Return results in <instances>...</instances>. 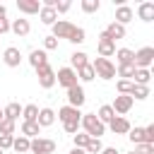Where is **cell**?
I'll return each mask as SVG.
<instances>
[{"label": "cell", "instance_id": "26", "mask_svg": "<svg viewBox=\"0 0 154 154\" xmlns=\"http://www.w3.org/2000/svg\"><path fill=\"white\" fill-rule=\"evenodd\" d=\"M36 116H38V106H36V103L22 106V118H24V123H36Z\"/></svg>", "mask_w": 154, "mask_h": 154}, {"label": "cell", "instance_id": "37", "mask_svg": "<svg viewBox=\"0 0 154 154\" xmlns=\"http://www.w3.org/2000/svg\"><path fill=\"white\" fill-rule=\"evenodd\" d=\"M130 96H132V99H140V101H142V99H147V96H149V87L135 84V87H132V94H130Z\"/></svg>", "mask_w": 154, "mask_h": 154}, {"label": "cell", "instance_id": "22", "mask_svg": "<svg viewBox=\"0 0 154 154\" xmlns=\"http://www.w3.org/2000/svg\"><path fill=\"white\" fill-rule=\"evenodd\" d=\"M38 17H41V22H43V24H48V26H53V24L58 22V14H55V10H53V7H46V5H41V10H38Z\"/></svg>", "mask_w": 154, "mask_h": 154}, {"label": "cell", "instance_id": "23", "mask_svg": "<svg viewBox=\"0 0 154 154\" xmlns=\"http://www.w3.org/2000/svg\"><path fill=\"white\" fill-rule=\"evenodd\" d=\"M116 60H118V65H132V58H135V51H130V48H116Z\"/></svg>", "mask_w": 154, "mask_h": 154}, {"label": "cell", "instance_id": "39", "mask_svg": "<svg viewBox=\"0 0 154 154\" xmlns=\"http://www.w3.org/2000/svg\"><path fill=\"white\" fill-rule=\"evenodd\" d=\"M70 7H72L70 0H55V7H53V10H55V14H63V12H67Z\"/></svg>", "mask_w": 154, "mask_h": 154}, {"label": "cell", "instance_id": "36", "mask_svg": "<svg viewBox=\"0 0 154 154\" xmlns=\"http://www.w3.org/2000/svg\"><path fill=\"white\" fill-rule=\"evenodd\" d=\"M116 87H118V94H125V96H130L135 84H132L130 79H118V84H116Z\"/></svg>", "mask_w": 154, "mask_h": 154}, {"label": "cell", "instance_id": "5", "mask_svg": "<svg viewBox=\"0 0 154 154\" xmlns=\"http://www.w3.org/2000/svg\"><path fill=\"white\" fill-rule=\"evenodd\" d=\"M91 67H94V75L101 77V79H113L116 77V65L108 58H96L91 63Z\"/></svg>", "mask_w": 154, "mask_h": 154}, {"label": "cell", "instance_id": "19", "mask_svg": "<svg viewBox=\"0 0 154 154\" xmlns=\"http://www.w3.org/2000/svg\"><path fill=\"white\" fill-rule=\"evenodd\" d=\"M17 10L24 12V14H38L41 2L38 0H17Z\"/></svg>", "mask_w": 154, "mask_h": 154}, {"label": "cell", "instance_id": "34", "mask_svg": "<svg viewBox=\"0 0 154 154\" xmlns=\"http://www.w3.org/2000/svg\"><path fill=\"white\" fill-rule=\"evenodd\" d=\"M89 140H91V137H89L87 132H75V135H72V142H75V147H77V149H84Z\"/></svg>", "mask_w": 154, "mask_h": 154}, {"label": "cell", "instance_id": "21", "mask_svg": "<svg viewBox=\"0 0 154 154\" xmlns=\"http://www.w3.org/2000/svg\"><path fill=\"white\" fill-rule=\"evenodd\" d=\"M84 65H89V55H87L84 51H75V53L70 55V67L77 72V70L84 67Z\"/></svg>", "mask_w": 154, "mask_h": 154}, {"label": "cell", "instance_id": "2", "mask_svg": "<svg viewBox=\"0 0 154 154\" xmlns=\"http://www.w3.org/2000/svg\"><path fill=\"white\" fill-rule=\"evenodd\" d=\"M79 118H82V111H79V108H72V106L58 108V120L63 123V130H65L67 135L79 132Z\"/></svg>", "mask_w": 154, "mask_h": 154}, {"label": "cell", "instance_id": "17", "mask_svg": "<svg viewBox=\"0 0 154 154\" xmlns=\"http://www.w3.org/2000/svg\"><path fill=\"white\" fill-rule=\"evenodd\" d=\"M103 34H106V36H108V38L116 43V41L125 38V34H128V31H125V26H123V24H118V22H111V24L103 29Z\"/></svg>", "mask_w": 154, "mask_h": 154}, {"label": "cell", "instance_id": "24", "mask_svg": "<svg viewBox=\"0 0 154 154\" xmlns=\"http://www.w3.org/2000/svg\"><path fill=\"white\" fill-rule=\"evenodd\" d=\"M2 116H5L7 120H14V123H17V118L22 116V106H19L17 101H10V103L2 108Z\"/></svg>", "mask_w": 154, "mask_h": 154}, {"label": "cell", "instance_id": "31", "mask_svg": "<svg viewBox=\"0 0 154 154\" xmlns=\"http://www.w3.org/2000/svg\"><path fill=\"white\" fill-rule=\"evenodd\" d=\"M128 137L132 144H144V128H130Z\"/></svg>", "mask_w": 154, "mask_h": 154}, {"label": "cell", "instance_id": "20", "mask_svg": "<svg viewBox=\"0 0 154 154\" xmlns=\"http://www.w3.org/2000/svg\"><path fill=\"white\" fill-rule=\"evenodd\" d=\"M137 17L142 19V22H152L154 19V2H140L137 5Z\"/></svg>", "mask_w": 154, "mask_h": 154}, {"label": "cell", "instance_id": "32", "mask_svg": "<svg viewBox=\"0 0 154 154\" xmlns=\"http://www.w3.org/2000/svg\"><path fill=\"white\" fill-rule=\"evenodd\" d=\"M79 7H82V12H87V14H94V12H99L101 2H99V0H82V2H79Z\"/></svg>", "mask_w": 154, "mask_h": 154}, {"label": "cell", "instance_id": "13", "mask_svg": "<svg viewBox=\"0 0 154 154\" xmlns=\"http://www.w3.org/2000/svg\"><path fill=\"white\" fill-rule=\"evenodd\" d=\"M108 128H111V132H113V135H128L132 125H130V120H128L125 116H116V118L108 123Z\"/></svg>", "mask_w": 154, "mask_h": 154}, {"label": "cell", "instance_id": "18", "mask_svg": "<svg viewBox=\"0 0 154 154\" xmlns=\"http://www.w3.org/2000/svg\"><path fill=\"white\" fill-rule=\"evenodd\" d=\"M36 123H38V128H48V125H53V123H55V111H53V108H38Z\"/></svg>", "mask_w": 154, "mask_h": 154}, {"label": "cell", "instance_id": "30", "mask_svg": "<svg viewBox=\"0 0 154 154\" xmlns=\"http://www.w3.org/2000/svg\"><path fill=\"white\" fill-rule=\"evenodd\" d=\"M94 77H96V75H94V67H91V63L77 70V79H82V82H91Z\"/></svg>", "mask_w": 154, "mask_h": 154}, {"label": "cell", "instance_id": "9", "mask_svg": "<svg viewBox=\"0 0 154 154\" xmlns=\"http://www.w3.org/2000/svg\"><path fill=\"white\" fill-rule=\"evenodd\" d=\"M132 103H135V99L132 96H125V94H118L116 99H113V103H111V108H113V113L116 116H125L130 108H132Z\"/></svg>", "mask_w": 154, "mask_h": 154}, {"label": "cell", "instance_id": "4", "mask_svg": "<svg viewBox=\"0 0 154 154\" xmlns=\"http://www.w3.org/2000/svg\"><path fill=\"white\" fill-rule=\"evenodd\" d=\"M152 63H154V48L152 46H142L140 51H135V58H132L135 70H149Z\"/></svg>", "mask_w": 154, "mask_h": 154}, {"label": "cell", "instance_id": "48", "mask_svg": "<svg viewBox=\"0 0 154 154\" xmlns=\"http://www.w3.org/2000/svg\"><path fill=\"white\" fill-rule=\"evenodd\" d=\"M128 154H135V152H128Z\"/></svg>", "mask_w": 154, "mask_h": 154}, {"label": "cell", "instance_id": "11", "mask_svg": "<svg viewBox=\"0 0 154 154\" xmlns=\"http://www.w3.org/2000/svg\"><path fill=\"white\" fill-rule=\"evenodd\" d=\"M2 63H5L7 67H19V63H22V51H19L17 46H7V48L2 51Z\"/></svg>", "mask_w": 154, "mask_h": 154}, {"label": "cell", "instance_id": "10", "mask_svg": "<svg viewBox=\"0 0 154 154\" xmlns=\"http://www.w3.org/2000/svg\"><path fill=\"white\" fill-rule=\"evenodd\" d=\"M96 51H99V58H108V60H111V55L116 53V43H113V41H111V38H108V36L101 31V34H99Z\"/></svg>", "mask_w": 154, "mask_h": 154}, {"label": "cell", "instance_id": "28", "mask_svg": "<svg viewBox=\"0 0 154 154\" xmlns=\"http://www.w3.org/2000/svg\"><path fill=\"white\" fill-rule=\"evenodd\" d=\"M149 79H152V72L149 70H135V75H132V84L149 87Z\"/></svg>", "mask_w": 154, "mask_h": 154}, {"label": "cell", "instance_id": "40", "mask_svg": "<svg viewBox=\"0 0 154 154\" xmlns=\"http://www.w3.org/2000/svg\"><path fill=\"white\" fill-rule=\"evenodd\" d=\"M58 48V38L55 36H46L43 38V51H55Z\"/></svg>", "mask_w": 154, "mask_h": 154}, {"label": "cell", "instance_id": "41", "mask_svg": "<svg viewBox=\"0 0 154 154\" xmlns=\"http://www.w3.org/2000/svg\"><path fill=\"white\" fill-rule=\"evenodd\" d=\"M12 140H14V135H0V149L5 152V149H12Z\"/></svg>", "mask_w": 154, "mask_h": 154}, {"label": "cell", "instance_id": "42", "mask_svg": "<svg viewBox=\"0 0 154 154\" xmlns=\"http://www.w3.org/2000/svg\"><path fill=\"white\" fill-rule=\"evenodd\" d=\"M135 154H154V144H135Z\"/></svg>", "mask_w": 154, "mask_h": 154}, {"label": "cell", "instance_id": "16", "mask_svg": "<svg viewBox=\"0 0 154 154\" xmlns=\"http://www.w3.org/2000/svg\"><path fill=\"white\" fill-rule=\"evenodd\" d=\"M10 31H12V34H17V36H29L31 24H29V19L19 17V19H12V22H10Z\"/></svg>", "mask_w": 154, "mask_h": 154}, {"label": "cell", "instance_id": "7", "mask_svg": "<svg viewBox=\"0 0 154 154\" xmlns=\"http://www.w3.org/2000/svg\"><path fill=\"white\" fill-rule=\"evenodd\" d=\"M53 152H55V140L36 137L29 142V154H53Z\"/></svg>", "mask_w": 154, "mask_h": 154}, {"label": "cell", "instance_id": "3", "mask_svg": "<svg viewBox=\"0 0 154 154\" xmlns=\"http://www.w3.org/2000/svg\"><path fill=\"white\" fill-rule=\"evenodd\" d=\"M79 128H84V132H87L89 137H94V140H101V135L106 132V125H103L94 113H82Z\"/></svg>", "mask_w": 154, "mask_h": 154}, {"label": "cell", "instance_id": "44", "mask_svg": "<svg viewBox=\"0 0 154 154\" xmlns=\"http://www.w3.org/2000/svg\"><path fill=\"white\" fill-rule=\"evenodd\" d=\"M101 154H120V152H118L116 147H103V149H101Z\"/></svg>", "mask_w": 154, "mask_h": 154}, {"label": "cell", "instance_id": "43", "mask_svg": "<svg viewBox=\"0 0 154 154\" xmlns=\"http://www.w3.org/2000/svg\"><path fill=\"white\" fill-rule=\"evenodd\" d=\"M144 144H154V125L144 128Z\"/></svg>", "mask_w": 154, "mask_h": 154}, {"label": "cell", "instance_id": "29", "mask_svg": "<svg viewBox=\"0 0 154 154\" xmlns=\"http://www.w3.org/2000/svg\"><path fill=\"white\" fill-rule=\"evenodd\" d=\"M29 142H31V140H26L24 135H19V137L12 140V149H14L17 154H26V152H29Z\"/></svg>", "mask_w": 154, "mask_h": 154}, {"label": "cell", "instance_id": "33", "mask_svg": "<svg viewBox=\"0 0 154 154\" xmlns=\"http://www.w3.org/2000/svg\"><path fill=\"white\" fill-rule=\"evenodd\" d=\"M116 75H118V77H123V79H130V82H132L135 65H118V67H116Z\"/></svg>", "mask_w": 154, "mask_h": 154}, {"label": "cell", "instance_id": "46", "mask_svg": "<svg viewBox=\"0 0 154 154\" xmlns=\"http://www.w3.org/2000/svg\"><path fill=\"white\" fill-rule=\"evenodd\" d=\"M70 154H87V152H84V149H77V147H72V149H70Z\"/></svg>", "mask_w": 154, "mask_h": 154}, {"label": "cell", "instance_id": "38", "mask_svg": "<svg viewBox=\"0 0 154 154\" xmlns=\"http://www.w3.org/2000/svg\"><path fill=\"white\" fill-rule=\"evenodd\" d=\"M14 120H7V118H2L0 120V135H14Z\"/></svg>", "mask_w": 154, "mask_h": 154}, {"label": "cell", "instance_id": "47", "mask_svg": "<svg viewBox=\"0 0 154 154\" xmlns=\"http://www.w3.org/2000/svg\"><path fill=\"white\" fill-rule=\"evenodd\" d=\"M2 118H5V116H2V108H0V120H2Z\"/></svg>", "mask_w": 154, "mask_h": 154}, {"label": "cell", "instance_id": "25", "mask_svg": "<svg viewBox=\"0 0 154 154\" xmlns=\"http://www.w3.org/2000/svg\"><path fill=\"white\" fill-rule=\"evenodd\" d=\"M94 116H96V118H99V120H101L103 125H108V123H111V120L116 118V113H113L111 103H103V106H101V108H99V111H96Z\"/></svg>", "mask_w": 154, "mask_h": 154}, {"label": "cell", "instance_id": "1", "mask_svg": "<svg viewBox=\"0 0 154 154\" xmlns=\"http://www.w3.org/2000/svg\"><path fill=\"white\" fill-rule=\"evenodd\" d=\"M51 29H53L51 36H55L58 41H60V38H67L70 43H84V41H87L84 29H82V26H75V24L67 22V19H58Z\"/></svg>", "mask_w": 154, "mask_h": 154}, {"label": "cell", "instance_id": "49", "mask_svg": "<svg viewBox=\"0 0 154 154\" xmlns=\"http://www.w3.org/2000/svg\"><path fill=\"white\" fill-rule=\"evenodd\" d=\"M26 154H29V152H26Z\"/></svg>", "mask_w": 154, "mask_h": 154}, {"label": "cell", "instance_id": "12", "mask_svg": "<svg viewBox=\"0 0 154 154\" xmlns=\"http://www.w3.org/2000/svg\"><path fill=\"white\" fill-rule=\"evenodd\" d=\"M84 101H87V96H84L82 84H77V87L67 89V106H72V108H82V106H84Z\"/></svg>", "mask_w": 154, "mask_h": 154}, {"label": "cell", "instance_id": "14", "mask_svg": "<svg viewBox=\"0 0 154 154\" xmlns=\"http://www.w3.org/2000/svg\"><path fill=\"white\" fill-rule=\"evenodd\" d=\"M132 17H135V10H132L130 5H125V2H123V5H118V7H116V19H113V22H118V24H123V26H125L128 22H132Z\"/></svg>", "mask_w": 154, "mask_h": 154}, {"label": "cell", "instance_id": "6", "mask_svg": "<svg viewBox=\"0 0 154 154\" xmlns=\"http://www.w3.org/2000/svg\"><path fill=\"white\" fill-rule=\"evenodd\" d=\"M55 82H58L60 87H65V91L79 84V79H77V72H75L70 65H67V67H58V72H55Z\"/></svg>", "mask_w": 154, "mask_h": 154}, {"label": "cell", "instance_id": "8", "mask_svg": "<svg viewBox=\"0 0 154 154\" xmlns=\"http://www.w3.org/2000/svg\"><path fill=\"white\" fill-rule=\"evenodd\" d=\"M36 77H38V87H43V89H51V87L55 84V70H53L51 65L38 67V70H36Z\"/></svg>", "mask_w": 154, "mask_h": 154}, {"label": "cell", "instance_id": "27", "mask_svg": "<svg viewBox=\"0 0 154 154\" xmlns=\"http://www.w3.org/2000/svg\"><path fill=\"white\" fill-rule=\"evenodd\" d=\"M22 135H24L26 140H36V137L41 135L38 123H22Z\"/></svg>", "mask_w": 154, "mask_h": 154}, {"label": "cell", "instance_id": "15", "mask_svg": "<svg viewBox=\"0 0 154 154\" xmlns=\"http://www.w3.org/2000/svg\"><path fill=\"white\" fill-rule=\"evenodd\" d=\"M29 65H31L34 70H38V67L48 65V53H46L43 48H34V51L29 53Z\"/></svg>", "mask_w": 154, "mask_h": 154}, {"label": "cell", "instance_id": "35", "mask_svg": "<svg viewBox=\"0 0 154 154\" xmlns=\"http://www.w3.org/2000/svg\"><path fill=\"white\" fill-rule=\"evenodd\" d=\"M101 149H103L101 140H94V137H91V140L87 142V147H84V152H87V154H101Z\"/></svg>", "mask_w": 154, "mask_h": 154}, {"label": "cell", "instance_id": "45", "mask_svg": "<svg viewBox=\"0 0 154 154\" xmlns=\"http://www.w3.org/2000/svg\"><path fill=\"white\" fill-rule=\"evenodd\" d=\"M2 19H7V7H5V5H0V22H2Z\"/></svg>", "mask_w": 154, "mask_h": 154}]
</instances>
